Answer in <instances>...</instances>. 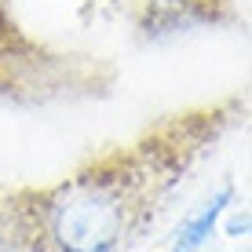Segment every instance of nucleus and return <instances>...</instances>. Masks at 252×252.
<instances>
[{
    "label": "nucleus",
    "instance_id": "1",
    "mask_svg": "<svg viewBox=\"0 0 252 252\" xmlns=\"http://www.w3.org/2000/svg\"><path fill=\"white\" fill-rule=\"evenodd\" d=\"M135 176L121 168H95L66 179L44 197V241L51 252H114L135 216Z\"/></svg>",
    "mask_w": 252,
    "mask_h": 252
},
{
    "label": "nucleus",
    "instance_id": "2",
    "mask_svg": "<svg viewBox=\"0 0 252 252\" xmlns=\"http://www.w3.org/2000/svg\"><path fill=\"white\" fill-rule=\"evenodd\" d=\"M234 201V187L227 183L220 190V194L212 197V201H205V208L201 212H194L190 220L179 227V234H176V241H172V252H197L208 241V234L216 230V223H220V216L227 212V205Z\"/></svg>",
    "mask_w": 252,
    "mask_h": 252
},
{
    "label": "nucleus",
    "instance_id": "3",
    "mask_svg": "<svg viewBox=\"0 0 252 252\" xmlns=\"http://www.w3.org/2000/svg\"><path fill=\"white\" fill-rule=\"evenodd\" d=\"M7 44V30H4V22H0V48Z\"/></svg>",
    "mask_w": 252,
    "mask_h": 252
}]
</instances>
